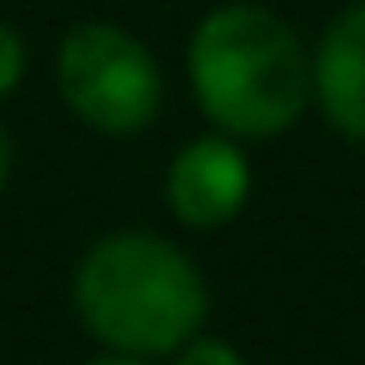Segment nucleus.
I'll use <instances>...</instances> for the list:
<instances>
[{"label": "nucleus", "instance_id": "obj_5", "mask_svg": "<svg viewBox=\"0 0 365 365\" xmlns=\"http://www.w3.org/2000/svg\"><path fill=\"white\" fill-rule=\"evenodd\" d=\"M315 106L345 135L365 145V0L345 6L315 41Z\"/></svg>", "mask_w": 365, "mask_h": 365}, {"label": "nucleus", "instance_id": "obj_9", "mask_svg": "<svg viewBox=\"0 0 365 365\" xmlns=\"http://www.w3.org/2000/svg\"><path fill=\"white\" fill-rule=\"evenodd\" d=\"M6 180H11V135L0 125V190H6Z\"/></svg>", "mask_w": 365, "mask_h": 365}, {"label": "nucleus", "instance_id": "obj_7", "mask_svg": "<svg viewBox=\"0 0 365 365\" xmlns=\"http://www.w3.org/2000/svg\"><path fill=\"white\" fill-rule=\"evenodd\" d=\"M175 365H245V355L215 335H195L185 350H175Z\"/></svg>", "mask_w": 365, "mask_h": 365}, {"label": "nucleus", "instance_id": "obj_6", "mask_svg": "<svg viewBox=\"0 0 365 365\" xmlns=\"http://www.w3.org/2000/svg\"><path fill=\"white\" fill-rule=\"evenodd\" d=\"M21 81H26V41H21L16 26L0 21V101H6Z\"/></svg>", "mask_w": 365, "mask_h": 365}, {"label": "nucleus", "instance_id": "obj_1", "mask_svg": "<svg viewBox=\"0 0 365 365\" xmlns=\"http://www.w3.org/2000/svg\"><path fill=\"white\" fill-rule=\"evenodd\" d=\"M200 115L235 140L285 135L315 101V56L285 16L230 0L200 16L185 46Z\"/></svg>", "mask_w": 365, "mask_h": 365}, {"label": "nucleus", "instance_id": "obj_4", "mask_svg": "<svg viewBox=\"0 0 365 365\" xmlns=\"http://www.w3.org/2000/svg\"><path fill=\"white\" fill-rule=\"evenodd\" d=\"M165 200L180 225L190 230H220L230 225L250 200V160L235 135H200L175 150L165 170Z\"/></svg>", "mask_w": 365, "mask_h": 365}, {"label": "nucleus", "instance_id": "obj_2", "mask_svg": "<svg viewBox=\"0 0 365 365\" xmlns=\"http://www.w3.org/2000/svg\"><path fill=\"white\" fill-rule=\"evenodd\" d=\"M76 315L106 350L155 360L185 350L205 330L210 285L175 240L115 230L76 265Z\"/></svg>", "mask_w": 365, "mask_h": 365}, {"label": "nucleus", "instance_id": "obj_8", "mask_svg": "<svg viewBox=\"0 0 365 365\" xmlns=\"http://www.w3.org/2000/svg\"><path fill=\"white\" fill-rule=\"evenodd\" d=\"M86 365H150V360H140V355H120V350H106V355H96V360H86Z\"/></svg>", "mask_w": 365, "mask_h": 365}, {"label": "nucleus", "instance_id": "obj_3", "mask_svg": "<svg viewBox=\"0 0 365 365\" xmlns=\"http://www.w3.org/2000/svg\"><path fill=\"white\" fill-rule=\"evenodd\" d=\"M56 86L66 106L101 135H135L160 115L165 81L155 56L110 21L76 26L56 51Z\"/></svg>", "mask_w": 365, "mask_h": 365}]
</instances>
